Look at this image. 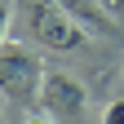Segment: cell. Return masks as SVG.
I'll return each mask as SVG.
<instances>
[{"mask_svg":"<svg viewBox=\"0 0 124 124\" xmlns=\"http://www.w3.org/2000/svg\"><path fill=\"white\" fill-rule=\"evenodd\" d=\"M98 9H102V13H111L115 22H124V0H98Z\"/></svg>","mask_w":124,"mask_h":124,"instance_id":"6","label":"cell"},{"mask_svg":"<svg viewBox=\"0 0 124 124\" xmlns=\"http://www.w3.org/2000/svg\"><path fill=\"white\" fill-rule=\"evenodd\" d=\"M102 124H124V98H115V102L102 111Z\"/></svg>","mask_w":124,"mask_h":124,"instance_id":"5","label":"cell"},{"mask_svg":"<svg viewBox=\"0 0 124 124\" xmlns=\"http://www.w3.org/2000/svg\"><path fill=\"white\" fill-rule=\"evenodd\" d=\"M5 36H9V0H0V44H5Z\"/></svg>","mask_w":124,"mask_h":124,"instance_id":"7","label":"cell"},{"mask_svg":"<svg viewBox=\"0 0 124 124\" xmlns=\"http://www.w3.org/2000/svg\"><path fill=\"white\" fill-rule=\"evenodd\" d=\"M44 67L22 44H0V93L9 102H40Z\"/></svg>","mask_w":124,"mask_h":124,"instance_id":"2","label":"cell"},{"mask_svg":"<svg viewBox=\"0 0 124 124\" xmlns=\"http://www.w3.org/2000/svg\"><path fill=\"white\" fill-rule=\"evenodd\" d=\"M27 124H62V120H58V115H49V111H44V115H31Z\"/></svg>","mask_w":124,"mask_h":124,"instance_id":"8","label":"cell"},{"mask_svg":"<svg viewBox=\"0 0 124 124\" xmlns=\"http://www.w3.org/2000/svg\"><path fill=\"white\" fill-rule=\"evenodd\" d=\"M40 106H44L49 115H58V120H75V115L89 106V93H84V84L75 80L71 71H44Z\"/></svg>","mask_w":124,"mask_h":124,"instance_id":"3","label":"cell"},{"mask_svg":"<svg viewBox=\"0 0 124 124\" xmlns=\"http://www.w3.org/2000/svg\"><path fill=\"white\" fill-rule=\"evenodd\" d=\"M0 124H5V111H0Z\"/></svg>","mask_w":124,"mask_h":124,"instance_id":"9","label":"cell"},{"mask_svg":"<svg viewBox=\"0 0 124 124\" xmlns=\"http://www.w3.org/2000/svg\"><path fill=\"white\" fill-rule=\"evenodd\" d=\"M31 40L40 49H53V53H75V49L89 44L80 18L62 0H36L31 5Z\"/></svg>","mask_w":124,"mask_h":124,"instance_id":"1","label":"cell"},{"mask_svg":"<svg viewBox=\"0 0 124 124\" xmlns=\"http://www.w3.org/2000/svg\"><path fill=\"white\" fill-rule=\"evenodd\" d=\"M75 18H84V22H93V27H106L102 22V9H98V0H62Z\"/></svg>","mask_w":124,"mask_h":124,"instance_id":"4","label":"cell"}]
</instances>
